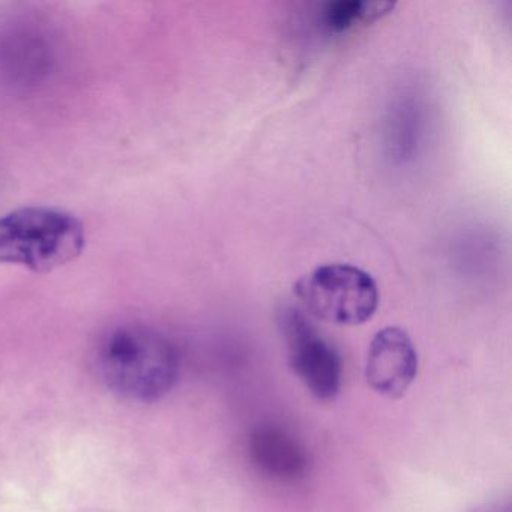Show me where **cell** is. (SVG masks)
Wrapping results in <instances>:
<instances>
[{
  "mask_svg": "<svg viewBox=\"0 0 512 512\" xmlns=\"http://www.w3.org/2000/svg\"><path fill=\"white\" fill-rule=\"evenodd\" d=\"M101 382L130 400H160L175 386L179 355L172 341L151 326H116L107 332L94 355Z\"/></svg>",
  "mask_w": 512,
  "mask_h": 512,
  "instance_id": "1",
  "label": "cell"
},
{
  "mask_svg": "<svg viewBox=\"0 0 512 512\" xmlns=\"http://www.w3.org/2000/svg\"><path fill=\"white\" fill-rule=\"evenodd\" d=\"M85 245L82 221L61 209L28 206L0 217V263L46 274L76 260Z\"/></svg>",
  "mask_w": 512,
  "mask_h": 512,
  "instance_id": "2",
  "label": "cell"
},
{
  "mask_svg": "<svg viewBox=\"0 0 512 512\" xmlns=\"http://www.w3.org/2000/svg\"><path fill=\"white\" fill-rule=\"evenodd\" d=\"M293 292L308 314L334 325H362L379 305L374 278L349 263L317 266L296 281Z\"/></svg>",
  "mask_w": 512,
  "mask_h": 512,
  "instance_id": "3",
  "label": "cell"
},
{
  "mask_svg": "<svg viewBox=\"0 0 512 512\" xmlns=\"http://www.w3.org/2000/svg\"><path fill=\"white\" fill-rule=\"evenodd\" d=\"M280 329L293 373L317 400H334L343 382V364L337 349L295 308L281 311Z\"/></svg>",
  "mask_w": 512,
  "mask_h": 512,
  "instance_id": "4",
  "label": "cell"
},
{
  "mask_svg": "<svg viewBox=\"0 0 512 512\" xmlns=\"http://www.w3.org/2000/svg\"><path fill=\"white\" fill-rule=\"evenodd\" d=\"M418 374V352L404 329L388 326L368 347L364 376L368 386L386 398L403 397Z\"/></svg>",
  "mask_w": 512,
  "mask_h": 512,
  "instance_id": "5",
  "label": "cell"
},
{
  "mask_svg": "<svg viewBox=\"0 0 512 512\" xmlns=\"http://www.w3.org/2000/svg\"><path fill=\"white\" fill-rule=\"evenodd\" d=\"M248 449L254 464L274 478L289 481L304 475L307 470V454L298 440L274 425L254 430Z\"/></svg>",
  "mask_w": 512,
  "mask_h": 512,
  "instance_id": "6",
  "label": "cell"
},
{
  "mask_svg": "<svg viewBox=\"0 0 512 512\" xmlns=\"http://www.w3.org/2000/svg\"><path fill=\"white\" fill-rule=\"evenodd\" d=\"M394 2L380 0H337L326 5L323 23L334 32H343L356 23L373 22L394 10Z\"/></svg>",
  "mask_w": 512,
  "mask_h": 512,
  "instance_id": "7",
  "label": "cell"
},
{
  "mask_svg": "<svg viewBox=\"0 0 512 512\" xmlns=\"http://www.w3.org/2000/svg\"><path fill=\"white\" fill-rule=\"evenodd\" d=\"M473 512H509V505L506 503H490V505H482Z\"/></svg>",
  "mask_w": 512,
  "mask_h": 512,
  "instance_id": "8",
  "label": "cell"
}]
</instances>
